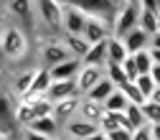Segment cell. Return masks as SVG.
<instances>
[{
    "label": "cell",
    "mask_w": 160,
    "mask_h": 140,
    "mask_svg": "<svg viewBox=\"0 0 160 140\" xmlns=\"http://www.w3.org/2000/svg\"><path fill=\"white\" fill-rule=\"evenodd\" d=\"M150 49H160V31H155L150 36Z\"/></svg>",
    "instance_id": "e575fe53"
},
{
    "label": "cell",
    "mask_w": 160,
    "mask_h": 140,
    "mask_svg": "<svg viewBox=\"0 0 160 140\" xmlns=\"http://www.w3.org/2000/svg\"><path fill=\"white\" fill-rule=\"evenodd\" d=\"M152 140H160V122H152Z\"/></svg>",
    "instance_id": "8d00e7d4"
},
{
    "label": "cell",
    "mask_w": 160,
    "mask_h": 140,
    "mask_svg": "<svg viewBox=\"0 0 160 140\" xmlns=\"http://www.w3.org/2000/svg\"><path fill=\"white\" fill-rule=\"evenodd\" d=\"M104 107H107V110H117V112H125V110L130 107V97H127V92H125L122 87H117V89L104 99Z\"/></svg>",
    "instance_id": "603a6c76"
},
{
    "label": "cell",
    "mask_w": 160,
    "mask_h": 140,
    "mask_svg": "<svg viewBox=\"0 0 160 140\" xmlns=\"http://www.w3.org/2000/svg\"><path fill=\"white\" fill-rule=\"evenodd\" d=\"M135 56V64H137V69H140V74H145V71H150L152 69V54H150V49H142V51H135L132 54Z\"/></svg>",
    "instance_id": "4316f807"
},
{
    "label": "cell",
    "mask_w": 160,
    "mask_h": 140,
    "mask_svg": "<svg viewBox=\"0 0 160 140\" xmlns=\"http://www.w3.org/2000/svg\"><path fill=\"white\" fill-rule=\"evenodd\" d=\"M142 112H145V120H148V122H160V102L148 99V102L142 105Z\"/></svg>",
    "instance_id": "f1b7e54d"
},
{
    "label": "cell",
    "mask_w": 160,
    "mask_h": 140,
    "mask_svg": "<svg viewBox=\"0 0 160 140\" xmlns=\"http://www.w3.org/2000/svg\"><path fill=\"white\" fill-rule=\"evenodd\" d=\"M122 69H125V74H127V79L130 82H135V79L140 76V69H137V64H135V56L130 54L125 61H122Z\"/></svg>",
    "instance_id": "4dcf8cb0"
},
{
    "label": "cell",
    "mask_w": 160,
    "mask_h": 140,
    "mask_svg": "<svg viewBox=\"0 0 160 140\" xmlns=\"http://www.w3.org/2000/svg\"><path fill=\"white\" fill-rule=\"evenodd\" d=\"M150 76L155 79V84H160V64H158V61L152 64V69H150Z\"/></svg>",
    "instance_id": "836d02e7"
},
{
    "label": "cell",
    "mask_w": 160,
    "mask_h": 140,
    "mask_svg": "<svg viewBox=\"0 0 160 140\" xmlns=\"http://www.w3.org/2000/svg\"><path fill=\"white\" fill-rule=\"evenodd\" d=\"M122 89L127 92V97H130V102H135V105H145V102H148V97H145L142 92H140V87H137L135 82H127V84H125Z\"/></svg>",
    "instance_id": "f546056e"
},
{
    "label": "cell",
    "mask_w": 160,
    "mask_h": 140,
    "mask_svg": "<svg viewBox=\"0 0 160 140\" xmlns=\"http://www.w3.org/2000/svg\"><path fill=\"white\" fill-rule=\"evenodd\" d=\"M114 89H117V84H114L112 79L104 74V76L99 79V82H97V84H94V87H92L87 94H89V97H94V99H99V102H104V99H107V97H109Z\"/></svg>",
    "instance_id": "7402d4cb"
},
{
    "label": "cell",
    "mask_w": 160,
    "mask_h": 140,
    "mask_svg": "<svg viewBox=\"0 0 160 140\" xmlns=\"http://www.w3.org/2000/svg\"><path fill=\"white\" fill-rule=\"evenodd\" d=\"M3 76H5V74H3V69H0V84H3Z\"/></svg>",
    "instance_id": "ab89813d"
},
{
    "label": "cell",
    "mask_w": 160,
    "mask_h": 140,
    "mask_svg": "<svg viewBox=\"0 0 160 140\" xmlns=\"http://www.w3.org/2000/svg\"><path fill=\"white\" fill-rule=\"evenodd\" d=\"M158 10H150V8H142L140 10V28H145L148 33H155L158 31Z\"/></svg>",
    "instance_id": "d4e9b609"
},
{
    "label": "cell",
    "mask_w": 160,
    "mask_h": 140,
    "mask_svg": "<svg viewBox=\"0 0 160 140\" xmlns=\"http://www.w3.org/2000/svg\"><path fill=\"white\" fill-rule=\"evenodd\" d=\"M135 84L140 87V92H142V94H145L148 99H150V94H152V89L158 87V84H155V79L150 76V71H145V74H140V76L135 79Z\"/></svg>",
    "instance_id": "83f0119b"
},
{
    "label": "cell",
    "mask_w": 160,
    "mask_h": 140,
    "mask_svg": "<svg viewBox=\"0 0 160 140\" xmlns=\"http://www.w3.org/2000/svg\"><path fill=\"white\" fill-rule=\"evenodd\" d=\"M142 8H150V10H158V0H140Z\"/></svg>",
    "instance_id": "d590c367"
},
{
    "label": "cell",
    "mask_w": 160,
    "mask_h": 140,
    "mask_svg": "<svg viewBox=\"0 0 160 140\" xmlns=\"http://www.w3.org/2000/svg\"><path fill=\"white\" fill-rule=\"evenodd\" d=\"M150 99H155V102H160V84L152 89V94H150Z\"/></svg>",
    "instance_id": "74e56055"
},
{
    "label": "cell",
    "mask_w": 160,
    "mask_h": 140,
    "mask_svg": "<svg viewBox=\"0 0 160 140\" xmlns=\"http://www.w3.org/2000/svg\"><path fill=\"white\" fill-rule=\"evenodd\" d=\"M8 15H10V13H8V8H5V5H0V31L5 28V21H8Z\"/></svg>",
    "instance_id": "d6a6232c"
},
{
    "label": "cell",
    "mask_w": 160,
    "mask_h": 140,
    "mask_svg": "<svg viewBox=\"0 0 160 140\" xmlns=\"http://www.w3.org/2000/svg\"><path fill=\"white\" fill-rule=\"evenodd\" d=\"M107 71H104V66H97V64H82V69H79V74H76V84H79V92L82 94H87L99 79H102Z\"/></svg>",
    "instance_id": "8fae6325"
},
{
    "label": "cell",
    "mask_w": 160,
    "mask_h": 140,
    "mask_svg": "<svg viewBox=\"0 0 160 140\" xmlns=\"http://www.w3.org/2000/svg\"><path fill=\"white\" fill-rule=\"evenodd\" d=\"M107 61H117V64H122L125 59L130 56V49H127V44H125V38L122 36H109L107 38Z\"/></svg>",
    "instance_id": "2e32d148"
},
{
    "label": "cell",
    "mask_w": 160,
    "mask_h": 140,
    "mask_svg": "<svg viewBox=\"0 0 160 140\" xmlns=\"http://www.w3.org/2000/svg\"><path fill=\"white\" fill-rule=\"evenodd\" d=\"M64 132L69 137H79V140H89V137H99L102 135V127H99V122H92V120L87 117H71L69 122L64 125Z\"/></svg>",
    "instance_id": "8992f818"
},
{
    "label": "cell",
    "mask_w": 160,
    "mask_h": 140,
    "mask_svg": "<svg viewBox=\"0 0 160 140\" xmlns=\"http://www.w3.org/2000/svg\"><path fill=\"white\" fill-rule=\"evenodd\" d=\"M66 59H71V51L64 44V38L61 41H48V44L41 46V64L48 66V69L56 66V64H61V61H66Z\"/></svg>",
    "instance_id": "52a82bcc"
},
{
    "label": "cell",
    "mask_w": 160,
    "mask_h": 140,
    "mask_svg": "<svg viewBox=\"0 0 160 140\" xmlns=\"http://www.w3.org/2000/svg\"><path fill=\"white\" fill-rule=\"evenodd\" d=\"M158 13H160V0H158Z\"/></svg>",
    "instance_id": "b9f144b4"
},
{
    "label": "cell",
    "mask_w": 160,
    "mask_h": 140,
    "mask_svg": "<svg viewBox=\"0 0 160 140\" xmlns=\"http://www.w3.org/2000/svg\"><path fill=\"white\" fill-rule=\"evenodd\" d=\"M87 21H89L87 10L76 5H64V33H84Z\"/></svg>",
    "instance_id": "9c48e42d"
},
{
    "label": "cell",
    "mask_w": 160,
    "mask_h": 140,
    "mask_svg": "<svg viewBox=\"0 0 160 140\" xmlns=\"http://www.w3.org/2000/svg\"><path fill=\"white\" fill-rule=\"evenodd\" d=\"M107 59H109V56H107V38H104V41H97V44L89 46V51H87V56H84V64L104 66Z\"/></svg>",
    "instance_id": "44dd1931"
},
{
    "label": "cell",
    "mask_w": 160,
    "mask_h": 140,
    "mask_svg": "<svg viewBox=\"0 0 160 140\" xmlns=\"http://www.w3.org/2000/svg\"><path fill=\"white\" fill-rule=\"evenodd\" d=\"M135 140H152V122H142L135 127Z\"/></svg>",
    "instance_id": "1f68e13d"
},
{
    "label": "cell",
    "mask_w": 160,
    "mask_h": 140,
    "mask_svg": "<svg viewBox=\"0 0 160 140\" xmlns=\"http://www.w3.org/2000/svg\"><path fill=\"white\" fill-rule=\"evenodd\" d=\"M82 64H84V61H82L79 56H71V59H66V61L51 66V76H53V79H71V76H76V74H79Z\"/></svg>",
    "instance_id": "ac0fdd59"
},
{
    "label": "cell",
    "mask_w": 160,
    "mask_h": 140,
    "mask_svg": "<svg viewBox=\"0 0 160 140\" xmlns=\"http://www.w3.org/2000/svg\"><path fill=\"white\" fill-rule=\"evenodd\" d=\"M36 120V110H33V102L31 99H18L15 105V125L18 127H26Z\"/></svg>",
    "instance_id": "ffe728a7"
},
{
    "label": "cell",
    "mask_w": 160,
    "mask_h": 140,
    "mask_svg": "<svg viewBox=\"0 0 160 140\" xmlns=\"http://www.w3.org/2000/svg\"><path fill=\"white\" fill-rule=\"evenodd\" d=\"M125 115H127V122L132 125V130H135V127H140L142 122H148V120H145V112H142V105L130 102V107L125 110Z\"/></svg>",
    "instance_id": "484cf974"
},
{
    "label": "cell",
    "mask_w": 160,
    "mask_h": 140,
    "mask_svg": "<svg viewBox=\"0 0 160 140\" xmlns=\"http://www.w3.org/2000/svg\"><path fill=\"white\" fill-rule=\"evenodd\" d=\"M150 36L152 33H148L145 28H132L127 36H122L125 38V44H127V49H130V54H135V51H142V49H150Z\"/></svg>",
    "instance_id": "e0dca14e"
},
{
    "label": "cell",
    "mask_w": 160,
    "mask_h": 140,
    "mask_svg": "<svg viewBox=\"0 0 160 140\" xmlns=\"http://www.w3.org/2000/svg\"><path fill=\"white\" fill-rule=\"evenodd\" d=\"M84 94H71V97H64V99H56L53 102V117L58 120V125H66L71 117L79 115V102H82Z\"/></svg>",
    "instance_id": "ba28073f"
},
{
    "label": "cell",
    "mask_w": 160,
    "mask_h": 140,
    "mask_svg": "<svg viewBox=\"0 0 160 140\" xmlns=\"http://www.w3.org/2000/svg\"><path fill=\"white\" fill-rule=\"evenodd\" d=\"M15 105H18V97L10 89H3V84H0V125L18 127L15 125Z\"/></svg>",
    "instance_id": "30bf717a"
},
{
    "label": "cell",
    "mask_w": 160,
    "mask_h": 140,
    "mask_svg": "<svg viewBox=\"0 0 160 140\" xmlns=\"http://www.w3.org/2000/svg\"><path fill=\"white\" fill-rule=\"evenodd\" d=\"M61 5H76L87 10L89 15H97V18H104V21L114 23V15L122 5V0H58Z\"/></svg>",
    "instance_id": "3957f363"
},
{
    "label": "cell",
    "mask_w": 160,
    "mask_h": 140,
    "mask_svg": "<svg viewBox=\"0 0 160 140\" xmlns=\"http://www.w3.org/2000/svg\"><path fill=\"white\" fill-rule=\"evenodd\" d=\"M140 10H142V3L140 0H122L114 23H112V33L114 36H127L132 28L140 26Z\"/></svg>",
    "instance_id": "7a4b0ae2"
},
{
    "label": "cell",
    "mask_w": 160,
    "mask_h": 140,
    "mask_svg": "<svg viewBox=\"0 0 160 140\" xmlns=\"http://www.w3.org/2000/svg\"><path fill=\"white\" fill-rule=\"evenodd\" d=\"M84 36L89 44H97V41H104V38L112 36V23L104 21V18H97V15H89V21L84 26Z\"/></svg>",
    "instance_id": "7c38bea8"
},
{
    "label": "cell",
    "mask_w": 160,
    "mask_h": 140,
    "mask_svg": "<svg viewBox=\"0 0 160 140\" xmlns=\"http://www.w3.org/2000/svg\"><path fill=\"white\" fill-rule=\"evenodd\" d=\"M104 71H107V76L112 79L117 87H125V84L130 82L127 74H125V69H122V64H117V61H107V64H104Z\"/></svg>",
    "instance_id": "cb8c5ba5"
},
{
    "label": "cell",
    "mask_w": 160,
    "mask_h": 140,
    "mask_svg": "<svg viewBox=\"0 0 160 140\" xmlns=\"http://www.w3.org/2000/svg\"><path fill=\"white\" fill-rule=\"evenodd\" d=\"M0 49H3V56L8 61H21V59L28 54V33L26 28L18 26H5L0 31Z\"/></svg>",
    "instance_id": "6da1fadb"
},
{
    "label": "cell",
    "mask_w": 160,
    "mask_h": 140,
    "mask_svg": "<svg viewBox=\"0 0 160 140\" xmlns=\"http://www.w3.org/2000/svg\"><path fill=\"white\" fill-rule=\"evenodd\" d=\"M64 44L69 46V51H71V56H79L84 61V56H87V51H89V41H87V36L84 33H64Z\"/></svg>",
    "instance_id": "d6986e66"
},
{
    "label": "cell",
    "mask_w": 160,
    "mask_h": 140,
    "mask_svg": "<svg viewBox=\"0 0 160 140\" xmlns=\"http://www.w3.org/2000/svg\"><path fill=\"white\" fill-rule=\"evenodd\" d=\"M104 112H107L104 102H99V99H94L89 94H84L82 102H79V117H87V120H92V122H99Z\"/></svg>",
    "instance_id": "5bb4252c"
},
{
    "label": "cell",
    "mask_w": 160,
    "mask_h": 140,
    "mask_svg": "<svg viewBox=\"0 0 160 140\" xmlns=\"http://www.w3.org/2000/svg\"><path fill=\"white\" fill-rule=\"evenodd\" d=\"M150 54H152V61L160 64V49H150Z\"/></svg>",
    "instance_id": "f35d334b"
},
{
    "label": "cell",
    "mask_w": 160,
    "mask_h": 140,
    "mask_svg": "<svg viewBox=\"0 0 160 140\" xmlns=\"http://www.w3.org/2000/svg\"><path fill=\"white\" fill-rule=\"evenodd\" d=\"M46 94L56 102V99H64V97H71V94H82V92H79L76 76H71V79H53Z\"/></svg>",
    "instance_id": "4fadbf2b"
},
{
    "label": "cell",
    "mask_w": 160,
    "mask_h": 140,
    "mask_svg": "<svg viewBox=\"0 0 160 140\" xmlns=\"http://www.w3.org/2000/svg\"><path fill=\"white\" fill-rule=\"evenodd\" d=\"M33 76H36V69H23V71H18L13 76V82H10V92L18 97V99H23L31 87H33Z\"/></svg>",
    "instance_id": "9a60e30c"
},
{
    "label": "cell",
    "mask_w": 160,
    "mask_h": 140,
    "mask_svg": "<svg viewBox=\"0 0 160 140\" xmlns=\"http://www.w3.org/2000/svg\"><path fill=\"white\" fill-rule=\"evenodd\" d=\"M36 8H38V21L48 31L53 33L64 31V5L58 0H36Z\"/></svg>",
    "instance_id": "277c9868"
},
{
    "label": "cell",
    "mask_w": 160,
    "mask_h": 140,
    "mask_svg": "<svg viewBox=\"0 0 160 140\" xmlns=\"http://www.w3.org/2000/svg\"><path fill=\"white\" fill-rule=\"evenodd\" d=\"M5 8L13 18H18V23L26 31H31L36 26V15H38L36 0H5Z\"/></svg>",
    "instance_id": "5b68a950"
},
{
    "label": "cell",
    "mask_w": 160,
    "mask_h": 140,
    "mask_svg": "<svg viewBox=\"0 0 160 140\" xmlns=\"http://www.w3.org/2000/svg\"><path fill=\"white\" fill-rule=\"evenodd\" d=\"M158 31H160V15H158Z\"/></svg>",
    "instance_id": "60d3db41"
}]
</instances>
